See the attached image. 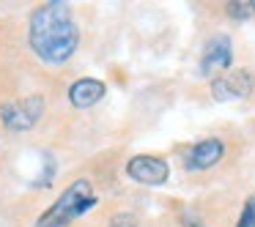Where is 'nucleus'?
Listing matches in <instances>:
<instances>
[{"mask_svg": "<svg viewBox=\"0 0 255 227\" xmlns=\"http://www.w3.org/2000/svg\"><path fill=\"white\" fill-rule=\"evenodd\" d=\"M231 63H233L231 36L217 33V36H211V39L206 41L203 52H200L198 74H200V77H209V79H217L220 74L231 72Z\"/></svg>", "mask_w": 255, "mask_h": 227, "instance_id": "3", "label": "nucleus"}, {"mask_svg": "<svg viewBox=\"0 0 255 227\" xmlns=\"http://www.w3.org/2000/svg\"><path fill=\"white\" fill-rule=\"evenodd\" d=\"M225 156V143L220 137H206L200 143L189 145L187 153H184V167L189 172H203L209 167L220 164V159Z\"/></svg>", "mask_w": 255, "mask_h": 227, "instance_id": "6", "label": "nucleus"}, {"mask_svg": "<svg viewBox=\"0 0 255 227\" xmlns=\"http://www.w3.org/2000/svg\"><path fill=\"white\" fill-rule=\"evenodd\" d=\"M255 90V74L250 69H231L211 79V99L214 101H233V99H247Z\"/></svg>", "mask_w": 255, "mask_h": 227, "instance_id": "4", "label": "nucleus"}, {"mask_svg": "<svg viewBox=\"0 0 255 227\" xmlns=\"http://www.w3.org/2000/svg\"><path fill=\"white\" fill-rule=\"evenodd\" d=\"M236 227H255V194H250L247 203L242 208V216H239Z\"/></svg>", "mask_w": 255, "mask_h": 227, "instance_id": "10", "label": "nucleus"}, {"mask_svg": "<svg viewBox=\"0 0 255 227\" xmlns=\"http://www.w3.org/2000/svg\"><path fill=\"white\" fill-rule=\"evenodd\" d=\"M134 225H137V219H134L132 214H116L107 227H134Z\"/></svg>", "mask_w": 255, "mask_h": 227, "instance_id": "11", "label": "nucleus"}, {"mask_svg": "<svg viewBox=\"0 0 255 227\" xmlns=\"http://www.w3.org/2000/svg\"><path fill=\"white\" fill-rule=\"evenodd\" d=\"M28 44L36 58L50 66H61L74 55L80 44V30L72 8L63 0H50L33 8L28 19Z\"/></svg>", "mask_w": 255, "mask_h": 227, "instance_id": "1", "label": "nucleus"}, {"mask_svg": "<svg viewBox=\"0 0 255 227\" xmlns=\"http://www.w3.org/2000/svg\"><path fill=\"white\" fill-rule=\"evenodd\" d=\"M105 93H107V85L102 82V79L83 77V79H77V82H72V88H69V101H72L77 110H88L96 101L105 99Z\"/></svg>", "mask_w": 255, "mask_h": 227, "instance_id": "7", "label": "nucleus"}, {"mask_svg": "<svg viewBox=\"0 0 255 227\" xmlns=\"http://www.w3.org/2000/svg\"><path fill=\"white\" fill-rule=\"evenodd\" d=\"M94 205H96L94 183H91L88 178H77V181L63 189L61 197L33 222V227H69L83 214H88Z\"/></svg>", "mask_w": 255, "mask_h": 227, "instance_id": "2", "label": "nucleus"}, {"mask_svg": "<svg viewBox=\"0 0 255 227\" xmlns=\"http://www.w3.org/2000/svg\"><path fill=\"white\" fill-rule=\"evenodd\" d=\"M225 14L239 22L255 17V0H231V3H225Z\"/></svg>", "mask_w": 255, "mask_h": 227, "instance_id": "9", "label": "nucleus"}, {"mask_svg": "<svg viewBox=\"0 0 255 227\" xmlns=\"http://www.w3.org/2000/svg\"><path fill=\"white\" fill-rule=\"evenodd\" d=\"M127 175L134 183H143V186H162L170 178V164L162 156L140 153L127 161Z\"/></svg>", "mask_w": 255, "mask_h": 227, "instance_id": "5", "label": "nucleus"}, {"mask_svg": "<svg viewBox=\"0 0 255 227\" xmlns=\"http://www.w3.org/2000/svg\"><path fill=\"white\" fill-rule=\"evenodd\" d=\"M184 227H203V225H198V222H184Z\"/></svg>", "mask_w": 255, "mask_h": 227, "instance_id": "12", "label": "nucleus"}, {"mask_svg": "<svg viewBox=\"0 0 255 227\" xmlns=\"http://www.w3.org/2000/svg\"><path fill=\"white\" fill-rule=\"evenodd\" d=\"M0 118H3V123H6L11 132H28V129L36 123V118L28 112L25 101H19V104H6L3 110H0Z\"/></svg>", "mask_w": 255, "mask_h": 227, "instance_id": "8", "label": "nucleus"}]
</instances>
